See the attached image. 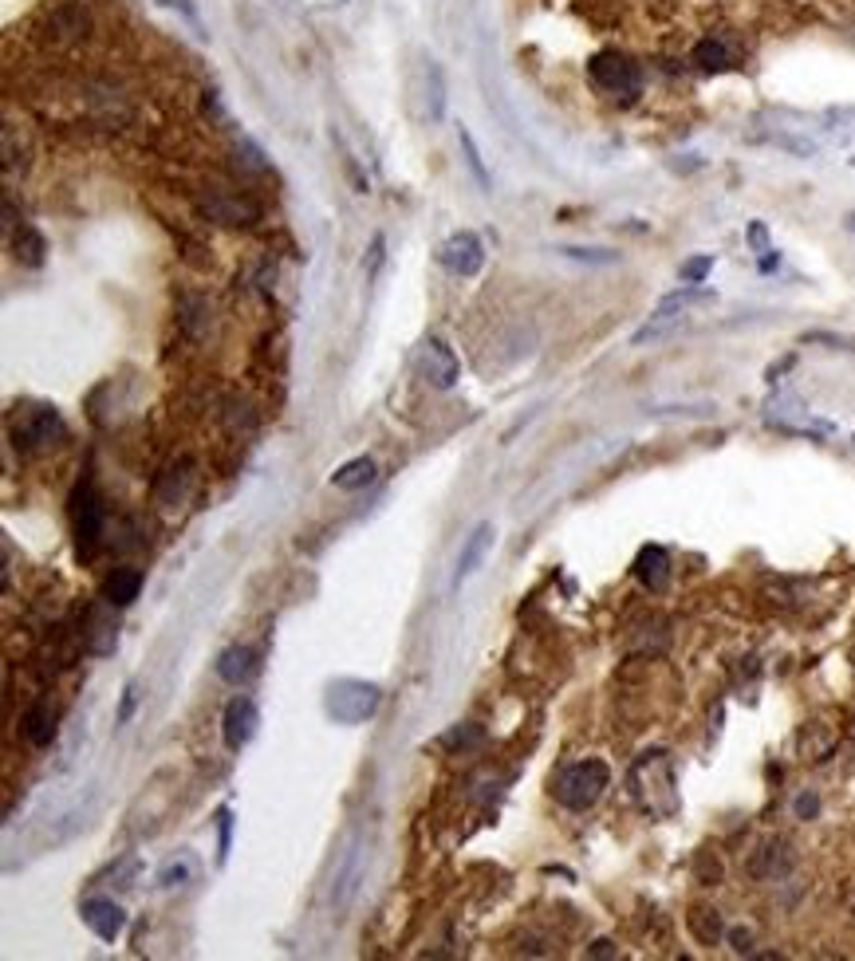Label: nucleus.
<instances>
[{
	"label": "nucleus",
	"mask_w": 855,
	"mask_h": 961,
	"mask_svg": "<svg viewBox=\"0 0 855 961\" xmlns=\"http://www.w3.org/2000/svg\"><path fill=\"white\" fill-rule=\"evenodd\" d=\"M733 942H737V946H733L737 954H749V942H753V938H749V930H733Z\"/></svg>",
	"instance_id": "obj_26"
},
{
	"label": "nucleus",
	"mask_w": 855,
	"mask_h": 961,
	"mask_svg": "<svg viewBox=\"0 0 855 961\" xmlns=\"http://www.w3.org/2000/svg\"><path fill=\"white\" fill-rule=\"evenodd\" d=\"M710 264H714V260H710V257L690 260V264L682 268V280H690V284H702V280H706V272H710Z\"/></svg>",
	"instance_id": "obj_24"
},
{
	"label": "nucleus",
	"mask_w": 855,
	"mask_h": 961,
	"mask_svg": "<svg viewBox=\"0 0 855 961\" xmlns=\"http://www.w3.org/2000/svg\"><path fill=\"white\" fill-rule=\"evenodd\" d=\"M796 812H800V816H812V812H816V800H812V796H800V800H796Z\"/></svg>",
	"instance_id": "obj_29"
},
{
	"label": "nucleus",
	"mask_w": 855,
	"mask_h": 961,
	"mask_svg": "<svg viewBox=\"0 0 855 961\" xmlns=\"http://www.w3.org/2000/svg\"><path fill=\"white\" fill-rule=\"evenodd\" d=\"M588 75H592V83L599 91H607L615 99H635L639 87H643V71L623 52H599V56H592Z\"/></svg>",
	"instance_id": "obj_4"
},
{
	"label": "nucleus",
	"mask_w": 855,
	"mask_h": 961,
	"mask_svg": "<svg viewBox=\"0 0 855 961\" xmlns=\"http://www.w3.org/2000/svg\"><path fill=\"white\" fill-rule=\"evenodd\" d=\"M138 591H142V572L138 568H115L107 576V583H103V599L111 607H131L138 599Z\"/></svg>",
	"instance_id": "obj_15"
},
{
	"label": "nucleus",
	"mask_w": 855,
	"mask_h": 961,
	"mask_svg": "<svg viewBox=\"0 0 855 961\" xmlns=\"http://www.w3.org/2000/svg\"><path fill=\"white\" fill-rule=\"evenodd\" d=\"M458 142H461V154H465V166H469V174L477 178V186H481V190H489V186H493V178H489V170H485V158H481V150H477V142H473L469 127H458Z\"/></svg>",
	"instance_id": "obj_18"
},
{
	"label": "nucleus",
	"mask_w": 855,
	"mask_h": 961,
	"mask_svg": "<svg viewBox=\"0 0 855 961\" xmlns=\"http://www.w3.org/2000/svg\"><path fill=\"white\" fill-rule=\"evenodd\" d=\"M418 367H422V379H426L430 386H438V390H450L461 375L458 355H454L438 335H430V339L422 343V351H418Z\"/></svg>",
	"instance_id": "obj_6"
},
{
	"label": "nucleus",
	"mask_w": 855,
	"mask_h": 961,
	"mask_svg": "<svg viewBox=\"0 0 855 961\" xmlns=\"http://www.w3.org/2000/svg\"><path fill=\"white\" fill-rule=\"evenodd\" d=\"M8 430H12V442L20 449H28V453L56 446L64 438V422H60V414L52 406H16Z\"/></svg>",
	"instance_id": "obj_3"
},
{
	"label": "nucleus",
	"mask_w": 855,
	"mask_h": 961,
	"mask_svg": "<svg viewBox=\"0 0 855 961\" xmlns=\"http://www.w3.org/2000/svg\"><path fill=\"white\" fill-rule=\"evenodd\" d=\"M24 733H28V741H32L36 749L52 745V737H56V725H52V705H48V702L32 705V709L24 713Z\"/></svg>",
	"instance_id": "obj_17"
},
{
	"label": "nucleus",
	"mask_w": 855,
	"mask_h": 961,
	"mask_svg": "<svg viewBox=\"0 0 855 961\" xmlns=\"http://www.w3.org/2000/svg\"><path fill=\"white\" fill-rule=\"evenodd\" d=\"M253 670H257V662H253V650H249V646H225V650L217 654V678L229 682V686L249 682Z\"/></svg>",
	"instance_id": "obj_13"
},
{
	"label": "nucleus",
	"mask_w": 855,
	"mask_h": 961,
	"mask_svg": "<svg viewBox=\"0 0 855 961\" xmlns=\"http://www.w3.org/2000/svg\"><path fill=\"white\" fill-rule=\"evenodd\" d=\"M694 64L706 67V71H722V67H729V48L722 40H702L694 48Z\"/></svg>",
	"instance_id": "obj_20"
},
{
	"label": "nucleus",
	"mask_w": 855,
	"mask_h": 961,
	"mask_svg": "<svg viewBox=\"0 0 855 961\" xmlns=\"http://www.w3.org/2000/svg\"><path fill=\"white\" fill-rule=\"evenodd\" d=\"M79 914L95 930V938H103V942H119L123 930H127V910L115 898H87L79 906Z\"/></svg>",
	"instance_id": "obj_9"
},
{
	"label": "nucleus",
	"mask_w": 855,
	"mask_h": 961,
	"mask_svg": "<svg viewBox=\"0 0 855 961\" xmlns=\"http://www.w3.org/2000/svg\"><path fill=\"white\" fill-rule=\"evenodd\" d=\"M611 784V769L603 761H576L556 776V800L568 808V812H588L599 804V796L607 792Z\"/></svg>",
	"instance_id": "obj_1"
},
{
	"label": "nucleus",
	"mask_w": 855,
	"mask_h": 961,
	"mask_svg": "<svg viewBox=\"0 0 855 961\" xmlns=\"http://www.w3.org/2000/svg\"><path fill=\"white\" fill-rule=\"evenodd\" d=\"M493 524L485 520V524H477L469 536H465V544H461V556H458V568H454V587H461L465 579L473 576L477 568H481V560L489 556V548H493Z\"/></svg>",
	"instance_id": "obj_11"
},
{
	"label": "nucleus",
	"mask_w": 855,
	"mask_h": 961,
	"mask_svg": "<svg viewBox=\"0 0 855 961\" xmlns=\"http://www.w3.org/2000/svg\"><path fill=\"white\" fill-rule=\"evenodd\" d=\"M560 257L568 260H584V264H615V253H607V249H576V245H564L560 249Z\"/></svg>",
	"instance_id": "obj_22"
},
{
	"label": "nucleus",
	"mask_w": 855,
	"mask_h": 961,
	"mask_svg": "<svg viewBox=\"0 0 855 961\" xmlns=\"http://www.w3.org/2000/svg\"><path fill=\"white\" fill-rule=\"evenodd\" d=\"M383 702V690L375 682H359V678H339L328 686L324 709L339 725H359L367 717H375V709Z\"/></svg>",
	"instance_id": "obj_2"
},
{
	"label": "nucleus",
	"mask_w": 855,
	"mask_h": 961,
	"mask_svg": "<svg viewBox=\"0 0 855 961\" xmlns=\"http://www.w3.org/2000/svg\"><path fill=\"white\" fill-rule=\"evenodd\" d=\"M12 249H16V260H24V264H40L44 260V237L36 233V229H20L16 237H12Z\"/></svg>",
	"instance_id": "obj_19"
},
{
	"label": "nucleus",
	"mask_w": 855,
	"mask_h": 961,
	"mask_svg": "<svg viewBox=\"0 0 855 961\" xmlns=\"http://www.w3.org/2000/svg\"><path fill=\"white\" fill-rule=\"evenodd\" d=\"M611 954H615V950H611V942H607V938H599V942L592 946V958H611Z\"/></svg>",
	"instance_id": "obj_28"
},
{
	"label": "nucleus",
	"mask_w": 855,
	"mask_h": 961,
	"mask_svg": "<svg viewBox=\"0 0 855 961\" xmlns=\"http://www.w3.org/2000/svg\"><path fill=\"white\" fill-rule=\"evenodd\" d=\"M257 725H261V709L253 698H233L225 709V721H221V733H225V745L237 753L245 749L253 737H257Z\"/></svg>",
	"instance_id": "obj_8"
},
{
	"label": "nucleus",
	"mask_w": 855,
	"mask_h": 961,
	"mask_svg": "<svg viewBox=\"0 0 855 961\" xmlns=\"http://www.w3.org/2000/svg\"><path fill=\"white\" fill-rule=\"evenodd\" d=\"M442 264L454 272V276H477L481 272V264H485V245H481V237L477 233H454L446 245H442Z\"/></svg>",
	"instance_id": "obj_10"
},
{
	"label": "nucleus",
	"mask_w": 855,
	"mask_h": 961,
	"mask_svg": "<svg viewBox=\"0 0 855 961\" xmlns=\"http://www.w3.org/2000/svg\"><path fill=\"white\" fill-rule=\"evenodd\" d=\"M363 859H367V847H363V839L355 835V839L347 843V851H343L339 867H335V879H331V906H335V914H343V910L351 906L355 891H359V879H363Z\"/></svg>",
	"instance_id": "obj_5"
},
{
	"label": "nucleus",
	"mask_w": 855,
	"mask_h": 961,
	"mask_svg": "<svg viewBox=\"0 0 855 961\" xmlns=\"http://www.w3.org/2000/svg\"><path fill=\"white\" fill-rule=\"evenodd\" d=\"M635 576H639V583L647 591H666V583H670V556L658 544H647L639 552V560H635Z\"/></svg>",
	"instance_id": "obj_12"
},
{
	"label": "nucleus",
	"mask_w": 855,
	"mask_h": 961,
	"mask_svg": "<svg viewBox=\"0 0 855 961\" xmlns=\"http://www.w3.org/2000/svg\"><path fill=\"white\" fill-rule=\"evenodd\" d=\"M375 481V461L371 457H351L347 465H339L331 473V485L343 489V493H355V489H367Z\"/></svg>",
	"instance_id": "obj_16"
},
{
	"label": "nucleus",
	"mask_w": 855,
	"mask_h": 961,
	"mask_svg": "<svg viewBox=\"0 0 855 961\" xmlns=\"http://www.w3.org/2000/svg\"><path fill=\"white\" fill-rule=\"evenodd\" d=\"M481 737H485L481 725H454V729L442 737V745H446V749H473V745H481Z\"/></svg>",
	"instance_id": "obj_21"
},
{
	"label": "nucleus",
	"mask_w": 855,
	"mask_h": 961,
	"mask_svg": "<svg viewBox=\"0 0 855 961\" xmlns=\"http://www.w3.org/2000/svg\"><path fill=\"white\" fill-rule=\"evenodd\" d=\"M430 79H434V107H430V115H434V119H442V115H446V95H442V71H438V67H430Z\"/></svg>",
	"instance_id": "obj_25"
},
{
	"label": "nucleus",
	"mask_w": 855,
	"mask_h": 961,
	"mask_svg": "<svg viewBox=\"0 0 855 961\" xmlns=\"http://www.w3.org/2000/svg\"><path fill=\"white\" fill-rule=\"evenodd\" d=\"M71 516H75L79 548H83V552H95V544H99V536H103V501H99V493H95L91 485H79V489H75V509H71Z\"/></svg>",
	"instance_id": "obj_7"
},
{
	"label": "nucleus",
	"mask_w": 855,
	"mask_h": 961,
	"mask_svg": "<svg viewBox=\"0 0 855 961\" xmlns=\"http://www.w3.org/2000/svg\"><path fill=\"white\" fill-rule=\"evenodd\" d=\"M198 855H190V851H178L174 859H166L162 863V871H158V887L162 891H178V887H190V883H198Z\"/></svg>",
	"instance_id": "obj_14"
},
{
	"label": "nucleus",
	"mask_w": 855,
	"mask_h": 961,
	"mask_svg": "<svg viewBox=\"0 0 855 961\" xmlns=\"http://www.w3.org/2000/svg\"><path fill=\"white\" fill-rule=\"evenodd\" d=\"M134 709V686H127V694H123V709H119V721H127Z\"/></svg>",
	"instance_id": "obj_27"
},
{
	"label": "nucleus",
	"mask_w": 855,
	"mask_h": 961,
	"mask_svg": "<svg viewBox=\"0 0 855 961\" xmlns=\"http://www.w3.org/2000/svg\"><path fill=\"white\" fill-rule=\"evenodd\" d=\"M217 828H221V832H217V859L225 863V859H229V839H233V812H229V808L217 812Z\"/></svg>",
	"instance_id": "obj_23"
}]
</instances>
